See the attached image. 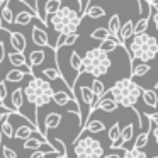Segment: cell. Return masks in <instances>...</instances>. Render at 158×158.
<instances>
[{"mask_svg": "<svg viewBox=\"0 0 158 158\" xmlns=\"http://www.w3.org/2000/svg\"><path fill=\"white\" fill-rule=\"evenodd\" d=\"M34 127H31L29 124H22V126H19L17 129H15V138L17 139H24L27 141L29 138H32V133H34Z\"/></svg>", "mask_w": 158, "mask_h": 158, "instance_id": "28", "label": "cell"}, {"mask_svg": "<svg viewBox=\"0 0 158 158\" xmlns=\"http://www.w3.org/2000/svg\"><path fill=\"white\" fill-rule=\"evenodd\" d=\"M121 27H123V24H121V21H119V15H117V14H114L112 17L109 19V24H107V29L110 31V34H112L114 38H117V39H119Z\"/></svg>", "mask_w": 158, "mask_h": 158, "instance_id": "27", "label": "cell"}, {"mask_svg": "<svg viewBox=\"0 0 158 158\" xmlns=\"http://www.w3.org/2000/svg\"><path fill=\"white\" fill-rule=\"evenodd\" d=\"M32 43L36 46H41V48H49V41H48V34L41 26H32Z\"/></svg>", "mask_w": 158, "mask_h": 158, "instance_id": "9", "label": "cell"}, {"mask_svg": "<svg viewBox=\"0 0 158 158\" xmlns=\"http://www.w3.org/2000/svg\"><path fill=\"white\" fill-rule=\"evenodd\" d=\"M14 112H7V114H4L2 116V121H0V131H2V134H4L5 138H15V129L12 127V124H10V116Z\"/></svg>", "mask_w": 158, "mask_h": 158, "instance_id": "13", "label": "cell"}, {"mask_svg": "<svg viewBox=\"0 0 158 158\" xmlns=\"http://www.w3.org/2000/svg\"><path fill=\"white\" fill-rule=\"evenodd\" d=\"M119 44H121L119 39L114 38V36H110L109 39H106V41L100 43V44H99V49H100L102 53H107V55H109V53H110V51H114V49H116Z\"/></svg>", "mask_w": 158, "mask_h": 158, "instance_id": "26", "label": "cell"}, {"mask_svg": "<svg viewBox=\"0 0 158 158\" xmlns=\"http://www.w3.org/2000/svg\"><path fill=\"white\" fill-rule=\"evenodd\" d=\"M63 9L61 0H46V14L48 15H56L60 10Z\"/></svg>", "mask_w": 158, "mask_h": 158, "instance_id": "32", "label": "cell"}, {"mask_svg": "<svg viewBox=\"0 0 158 158\" xmlns=\"http://www.w3.org/2000/svg\"><path fill=\"white\" fill-rule=\"evenodd\" d=\"M153 90H155V92H158V82H155V89Z\"/></svg>", "mask_w": 158, "mask_h": 158, "instance_id": "51", "label": "cell"}, {"mask_svg": "<svg viewBox=\"0 0 158 158\" xmlns=\"http://www.w3.org/2000/svg\"><path fill=\"white\" fill-rule=\"evenodd\" d=\"M27 75V73H24L22 70H17V68H14V70H10V72L5 75V82H14V83H17V82H21L24 77Z\"/></svg>", "mask_w": 158, "mask_h": 158, "instance_id": "36", "label": "cell"}, {"mask_svg": "<svg viewBox=\"0 0 158 158\" xmlns=\"http://www.w3.org/2000/svg\"><path fill=\"white\" fill-rule=\"evenodd\" d=\"M143 102L146 104L148 107H151V109H158V95H156V92H155V90H150V89H144Z\"/></svg>", "mask_w": 158, "mask_h": 158, "instance_id": "21", "label": "cell"}, {"mask_svg": "<svg viewBox=\"0 0 158 158\" xmlns=\"http://www.w3.org/2000/svg\"><path fill=\"white\" fill-rule=\"evenodd\" d=\"M24 99H26V95H24V89H15L14 92H12V95H10V100H12V107H14V110H19L22 107V104H24Z\"/></svg>", "mask_w": 158, "mask_h": 158, "instance_id": "24", "label": "cell"}, {"mask_svg": "<svg viewBox=\"0 0 158 158\" xmlns=\"http://www.w3.org/2000/svg\"><path fill=\"white\" fill-rule=\"evenodd\" d=\"M49 144H51V146L55 148L56 153H58L60 156L68 158V155H66V146H65V143H63L61 139H58V138H53V139H49Z\"/></svg>", "mask_w": 158, "mask_h": 158, "instance_id": "37", "label": "cell"}, {"mask_svg": "<svg viewBox=\"0 0 158 158\" xmlns=\"http://www.w3.org/2000/svg\"><path fill=\"white\" fill-rule=\"evenodd\" d=\"M123 158H148L146 153H144L143 150H136V148H131V150H127L126 153L123 155Z\"/></svg>", "mask_w": 158, "mask_h": 158, "instance_id": "42", "label": "cell"}, {"mask_svg": "<svg viewBox=\"0 0 158 158\" xmlns=\"http://www.w3.org/2000/svg\"><path fill=\"white\" fill-rule=\"evenodd\" d=\"M155 158H158V156H155Z\"/></svg>", "mask_w": 158, "mask_h": 158, "instance_id": "53", "label": "cell"}, {"mask_svg": "<svg viewBox=\"0 0 158 158\" xmlns=\"http://www.w3.org/2000/svg\"><path fill=\"white\" fill-rule=\"evenodd\" d=\"M53 102H55L56 106L65 107V106H70L72 102H73V104H78V100H77L75 97L72 95V94L65 92V90H56L55 95H53Z\"/></svg>", "mask_w": 158, "mask_h": 158, "instance_id": "11", "label": "cell"}, {"mask_svg": "<svg viewBox=\"0 0 158 158\" xmlns=\"http://www.w3.org/2000/svg\"><path fill=\"white\" fill-rule=\"evenodd\" d=\"M46 155H48V151H34L31 158H46Z\"/></svg>", "mask_w": 158, "mask_h": 158, "instance_id": "46", "label": "cell"}, {"mask_svg": "<svg viewBox=\"0 0 158 158\" xmlns=\"http://www.w3.org/2000/svg\"><path fill=\"white\" fill-rule=\"evenodd\" d=\"M106 129V124L102 123L100 119H89L85 124V127H83V131L80 134H83L85 131H89L90 134H97V133H102V131ZM78 134V136H80Z\"/></svg>", "mask_w": 158, "mask_h": 158, "instance_id": "14", "label": "cell"}, {"mask_svg": "<svg viewBox=\"0 0 158 158\" xmlns=\"http://www.w3.org/2000/svg\"><path fill=\"white\" fill-rule=\"evenodd\" d=\"M2 27H4V21H2V15H0V31H2Z\"/></svg>", "mask_w": 158, "mask_h": 158, "instance_id": "50", "label": "cell"}, {"mask_svg": "<svg viewBox=\"0 0 158 158\" xmlns=\"http://www.w3.org/2000/svg\"><path fill=\"white\" fill-rule=\"evenodd\" d=\"M43 77H44L46 80H49V82H55V80H61L63 78L61 72H60L58 68H44L43 70Z\"/></svg>", "mask_w": 158, "mask_h": 158, "instance_id": "35", "label": "cell"}, {"mask_svg": "<svg viewBox=\"0 0 158 158\" xmlns=\"http://www.w3.org/2000/svg\"><path fill=\"white\" fill-rule=\"evenodd\" d=\"M133 38H134V22L131 21V19H127V21L123 24V27H121L119 41H121L123 46H127V41H131Z\"/></svg>", "mask_w": 158, "mask_h": 158, "instance_id": "10", "label": "cell"}, {"mask_svg": "<svg viewBox=\"0 0 158 158\" xmlns=\"http://www.w3.org/2000/svg\"><path fill=\"white\" fill-rule=\"evenodd\" d=\"M55 158H65V156H60V155H56V156Z\"/></svg>", "mask_w": 158, "mask_h": 158, "instance_id": "52", "label": "cell"}, {"mask_svg": "<svg viewBox=\"0 0 158 158\" xmlns=\"http://www.w3.org/2000/svg\"><path fill=\"white\" fill-rule=\"evenodd\" d=\"M56 90H53L51 83L46 78H39V77H31V82L24 87V95L29 104H34L36 107V123H38V110L39 107L48 106L53 100Z\"/></svg>", "mask_w": 158, "mask_h": 158, "instance_id": "2", "label": "cell"}, {"mask_svg": "<svg viewBox=\"0 0 158 158\" xmlns=\"http://www.w3.org/2000/svg\"><path fill=\"white\" fill-rule=\"evenodd\" d=\"M151 17H141L139 21L134 24V36H141V34H146V29L148 24H150Z\"/></svg>", "mask_w": 158, "mask_h": 158, "instance_id": "34", "label": "cell"}, {"mask_svg": "<svg viewBox=\"0 0 158 158\" xmlns=\"http://www.w3.org/2000/svg\"><path fill=\"white\" fill-rule=\"evenodd\" d=\"M110 65H112V61H110L109 55L102 53L99 48H94L83 55V70L94 78H100L102 75H106Z\"/></svg>", "mask_w": 158, "mask_h": 158, "instance_id": "5", "label": "cell"}, {"mask_svg": "<svg viewBox=\"0 0 158 158\" xmlns=\"http://www.w3.org/2000/svg\"><path fill=\"white\" fill-rule=\"evenodd\" d=\"M2 153H4V158H17L15 151L12 150V148H9V146H4V148H2Z\"/></svg>", "mask_w": 158, "mask_h": 158, "instance_id": "44", "label": "cell"}, {"mask_svg": "<svg viewBox=\"0 0 158 158\" xmlns=\"http://www.w3.org/2000/svg\"><path fill=\"white\" fill-rule=\"evenodd\" d=\"M32 19H34V14H32V12L22 10L15 15V24L17 26H29L32 22Z\"/></svg>", "mask_w": 158, "mask_h": 158, "instance_id": "29", "label": "cell"}, {"mask_svg": "<svg viewBox=\"0 0 158 158\" xmlns=\"http://www.w3.org/2000/svg\"><path fill=\"white\" fill-rule=\"evenodd\" d=\"M77 39H78V34H68V36L60 34L58 39H56V43H55V51L60 48H63V46H73L77 43Z\"/></svg>", "mask_w": 158, "mask_h": 158, "instance_id": "17", "label": "cell"}, {"mask_svg": "<svg viewBox=\"0 0 158 158\" xmlns=\"http://www.w3.org/2000/svg\"><path fill=\"white\" fill-rule=\"evenodd\" d=\"M104 158H123L121 155H117V153H110V155H106Z\"/></svg>", "mask_w": 158, "mask_h": 158, "instance_id": "48", "label": "cell"}, {"mask_svg": "<svg viewBox=\"0 0 158 158\" xmlns=\"http://www.w3.org/2000/svg\"><path fill=\"white\" fill-rule=\"evenodd\" d=\"M70 66H72L78 75L85 73V70H83V58L78 55V53H75V51L70 53Z\"/></svg>", "mask_w": 158, "mask_h": 158, "instance_id": "22", "label": "cell"}, {"mask_svg": "<svg viewBox=\"0 0 158 158\" xmlns=\"http://www.w3.org/2000/svg\"><path fill=\"white\" fill-rule=\"evenodd\" d=\"M44 60H46V53L41 51V49L31 51V53H29V56H27V63H29V66H31V68L43 65V63H44Z\"/></svg>", "mask_w": 158, "mask_h": 158, "instance_id": "15", "label": "cell"}, {"mask_svg": "<svg viewBox=\"0 0 158 158\" xmlns=\"http://www.w3.org/2000/svg\"><path fill=\"white\" fill-rule=\"evenodd\" d=\"M9 61H10L12 66H15V68H24V66H27V58H26L22 53H17V51H12L9 53Z\"/></svg>", "mask_w": 158, "mask_h": 158, "instance_id": "16", "label": "cell"}, {"mask_svg": "<svg viewBox=\"0 0 158 158\" xmlns=\"http://www.w3.org/2000/svg\"><path fill=\"white\" fill-rule=\"evenodd\" d=\"M129 49L131 61L133 60H139L141 63H148L151 60H155V56L158 55V41L156 38L150 34H141L134 36L131 39L129 46H126Z\"/></svg>", "mask_w": 158, "mask_h": 158, "instance_id": "3", "label": "cell"}, {"mask_svg": "<svg viewBox=\"0 0 158 158\" xmlns=\"http://www.w3.org/2000/svg\"><path fill=\"white\" fill-rule=\"evenodd\" d=\"M117 107L119 106L112 100V97H104V99L99 100V104H97L95 109H100V110H104V112H114Z\"/></svg>", "mask_w": 158, "mask_h": 158, "instance_id": "25", "label": "cell"}, {"mask_svg": "<svg viewBox=\"0 0 158 158\" xmlns=\"http://www.w3.org/2000/svg\"><path fill=\"white\" fill-rule=\"evenodd\" d=\"M41 146L51 148V144H49V141L39 139V138H29L27 141H24V150H39Z\"/></svg>", "mask_w": 158, "mask_h": 158, "instance_id": "23", "label": "cell"}, {"mask_svg": "<svg viewBox=\"0 0 158 158\" xmlns=\"http://www.w3.org/2000/svg\"><path fill=\"white\" fill-rule=\"evenodd\" d=\"M110 36H112V34H110V31H109L107 27H97L95 31H92L90 38L95 39V41H100V43H102V41H106V39H109Z\"/></svg>", "mask_w": 158, "mask_h": 158, "instance_id": "33", "label": "cell"}, {"mask_svg": "<svg viewBox=\"0 0 158 158\" xmlns=\"http://www.w3.org/2000/svg\"><path fill=\"white\" fill-rule=\"evenodd\" d=\"M51 22V27L55 29L58 34H78L77 29L80 27V22H82V17H80L78 10H73L70 7H63L61 10L56 15H53L49 19Z\"/></svg>", "mask_w": 158, "mask_h": 158, "instance_id": "4", "label": "cell"}, {"mask_svg": "<svg viewBox=\"0 0 158 158\" xmlns=\"http://www.w3.org/2000/svg\"><path fill=\"white\" fill-rule=\"evenodd\" d=\"M0 15H2V21H4V24H14V22H15L14 12H12L10 7H9V0L2 2V5H0Z\"/></svg>", "mask_w": 158, "mask_h": 158, "instance_id": "19", "label": "cell"}, {"mask_svg": "<svg viewBox=\"0 0 158 158\" xmlns=\"http://www.w3.org/2000/svg\"><path fill=\"white\" fill-rule=\"evenodd\" d=\"M4 58H5V44H4L2 41H0V65H2Z\"/></svg>", "mask_w": 158, "mask_h": 158, "instance_id": "47", "label": "cell"}, {"mask_svg": "<svg viewBox=\"0 0 158 158\" xmlns=\"http://www.w3.org/2000/svg\"><path fill=\"white\" fill-rule=\"evenodd\" d=\"M150 12H151V22L155 24V29L158 31V4L150 2Z\"/></svg>", "mask_w": 158, "mask_h": 158, "instance_id": "43", "label": "cell"}, {"mask_svg": "<svg viewBox=\"0 0 158 158\" xmlns=\"http://www.w3.org/2000/svg\"><path fill=\"white\" fill-rule=\"evenodd\" d=\"M121 134H123V129H121L119 123H114L112 126H110L109 133H107V138H109V141H110V148H112V150H119V148H123Z\"/></svg>", "mask_w": 158, "mask_h": 158, "instance_id": "8", "label": "cell"}, {"mask_svg": "<svg viewBox=\"0 0 158 158\" xmlns=\"http://www.w3.org/2000/svg\"><path fill=\"white\" fill-rule=\"evenodd\" d=\"M148 138H150V133H139L136 138H134V146L136 150H143L148 144Z\"/></svg>", "mask_w": 158, "mask_h": 158, "instance_id": "38", "label": "cell"}, {"mask_svg": "<svg viewBox=\"0 0 158 158\" xmlns=\"http://www.w3.org/2000/svg\"><path fill=\"white\" fill-rule=\"evenodd\" d=\"M92 90H94V94H95V97L97 99H104L106 97V85H104V82L100 78H94L92 80Z\"/></svg>", "mask_w": 158, "mask_h": 158, "instance_id": "30", "label": "cell"}, {"mask_svg": "<svg viewBox=\"0 0 158 158\" xmlns=\"http://www.w3.org/2000/svg\"><path fill=\"white\" fill-rule=\"evenodd\" d=\"M2 139H4V134H2V131H0V148H4V144H2Z\"/></svg>", "mask_w": 158, "mask_h": 158, "instance_id": "49", "label": "cell"}, {"mask_svg": "<svg viewBox=\"0 0 158 158\" xmlns=\"http://www.w3.org/2000/svg\"><path fill=\"white\" fill-rule=\"evenodd\" d=\"M144 89L141 85H138L136 82H133V78H123L119 82H116L112 85V89L109 90V94L112 95V100L117 106L129 107V109L136 110V102L143 97Z\"/></svg>", "mask_w": 158, "mask_h": 158, "instance_id": "1", "label": "cell"}, {"mask_svg": "<svg viewBox=\"0 0 158 158\" xmlns=\"http://www.w3.org/2000/svg\"><path fill=\"white\" fill-rule=\"evenodd\" d=\"M7 85H5V80H2L0 82V107H5L7 109ZM9 110H12V109H9Z\"/></svg>", "mask_w": 158, "mask_h": 158, "instance_id": "41", "label": "cell"}, {"mask_svg": "<svg viewBox=\"0 0 158 158\" xmlns=\"http://www.w3.org/2000/svg\"><path fill=\"white\" fill-rule=\"evenodd\" d=\"M87 15H89L90 19H102L104 15H106V10H104L102 7H99V5H92V7L89 9V12H87Z\"/></svg>", "mask_w": 158, "mask_h": 158, "instance_id": "39", "label": "cell"}, {"mask_svg": "<svg viewBox=\"0 0 158 158\" xmlns=\"http://www.w3.org/2000/svg\"><path fill=\"white\" fill-rule=\"evenodd\" d=\"M36 17H38L39 21L43 22V24H46V22H48V14H46V2H38V14H36Z\"/></svg>", "mask_w": 158, "mask_h": 158, "instance_id": "40", "label": "cell"}, {"mask_svg": "<svg viewBox=\"0 0 158 158\" xmlns=\"http://www.w3.org/2000/svg\"><path fill=\"white\" fill-rule=\"evenodd\" d=\"M77 158H102L104 146L94 136H78L73 139Z\"/></svg>", "mask_w": 158, "mask_h": 158, "instance_id": "6", "label": "cell"}, {"mask_svg": "<svg viewBox=\"0 0 158 158\" xmlns=\"http://www.w3.org/2000/svg\"><path fill=\"white\" fill-rule=\"evenodd\" d=\"M131 68H133V77H143L151 70L148 63H141L139 60H133L131 61Z\"/></svg>", "mask_w": 158, "mask_h": 158, "instance_id": "20", "label": "cell"}, {"mask_svg": "<svg viewBox=\"0 0 158 158\" xmlns=\"http://www.w3.org/2000/svg\"><path fill=\"white\" fill-rule=\"evenodd\" d=\"M134 138V126L131 123L126 124V127L123 129V134H121V143H123V146H126L127 143H131Z\"/></svg>", "mask_w": 158, "mask_h": 158, "instance_id": "31", "label": "cell"}, {"mask_svg": "<svg viewBox=\"0 0 158 158\" xmlns=\"http://www.w3.org/2000/svg\"><path fill=\"white\" fill-rule=\"evenodd\" d=\"M78 94H80V100H82L83 106L89 107L90 112L95 110L97 104H99V99L95 97V94H94V90H92V83H90V85H82L78 89ZM82 104H80V107H82Z\"/></svg>", "mask_w": 158, "mask_h": 158, "instance_id": "7", "label": "cell"}, {"mask_svg": "<svg viewBox=\"0 0 158 158\" xmlns=\"http://www.w3.org/2000/svg\"><path fill=\"white\" fill-rule=\"evenodd\" d=\"M10 44H12V48H14V51L22 53V55H24L26 46H27V41H26L24 34H21V32H12L10 31Z\"/></svg>", "mask_w": 158, "mask_h": 158, "instance_id": "12", "label": "cell"}, {"mask_svg": "<svg viewBox=\"0 0 158 158\" xmlns=\"http://www.w3.org/2000/svg\"><path fill=\"white\" fill-rule=\"evenodd\" d=\"M63 116L60 112H49L48 116H46L44 119V129H56V127L60 126V123H61Z\"/></svg>", "mask_w": 158, "mask_h": 158, "instance_id": "18", "label": "cell"}, {"mask_svg": "<svg viewBox=\"0 0 158 158\" xmlns=\"http://www.w3.org/2000/svg\"><path fill=\"white\" fill-rule=\"evenodd\" d=\"M151 121H153V131H151V134H153L155 141H156V144H158V119L156 117H151Z\"/></svg>", "mask_w": 158, "mask_h": 158, "instance_id": "45", "label": "cell"}]
</instances>
